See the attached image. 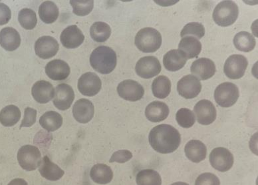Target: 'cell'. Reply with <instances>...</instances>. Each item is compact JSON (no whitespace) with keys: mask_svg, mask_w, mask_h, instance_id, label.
Instances as JSON below:
<instances>
[{"mask_svg":"<svg viewBox=\"0 0 258 185\" xmlns=\"http://www.w3.org/2000/svg\"><path fill=\"white\" fill-rule=\"evenodd\" d=\"M149 141L154 150L159 153L168 154L173 153L180 146L181 136L174 127L161 124L151 131Z\"/></svg>","mask_w":258,"mask_h":185,"instance_id":"cell-1","label":"cell"},{"mask_svg":"<svg viewBox=\"0 0 258 185\" xmlns=\"http://www.w3.org/2000/svg\"><path fill=\"white\" fill-rule=\"evenodd\" d=\"M117 57L115 51L111 47L99 46L90 55V64L96 72L101 74H109L116 68Z\"/></svg>","mask_w":258,"mask_h":185,"instance_id":"cell-2","label":"cell"},{"mask_svg":"<svg viewBox=\"0 0 258 185\" xmlns=\"http://www.w3.org/2000/svg\"><path fill=\"white\" fill-rule=\"evenodd\" d=\"M135 43L139 50L144 53H154L161 46V34L155 28L141 29L135 37Z\"/></svg>","mask_w":258,"mask_h":185,"instance_id":"cell-3","label":"cell"},{"mask_svg":"<svg viewBox=\"0 0 258 185\" xmlns=\"http://www.w3.org/2000/svg\"><path fill=\"white\" fill-rule=\"evenodd\" d=\"M239 9L233 1H222L214 8L213 20L219 26L228 27L234 24L238 18Z\"/></svg>","mask_w":258,"mask_h":185,"instance_id":"cell-4","label":"cell"},{"mask_svg":"<svg viewBox=\"0 0 258 185\" xmlns=\"http://www.w3.org/2000/svg\"><path fill=\"white\" fill-rule=\"evenodd\" d=\"M17 158L20 167L27 171L36 170L40 165L42 160L39 149L30 145L21 147L18 151Z\"/></svg>","mask_w":258,"mask_h":185,"instance_id":"cell-5","label":"cell"},{"mask_svg":"<svg viewBox=\"0 0 258 185\" xmlns=\"http://www.w3.org/2000/svg\"><path fill=\"white\" fill-rule=\"evenodd\" d=\"M240 96V91L236 85L230 82L221 84L214 91V99L222 107H230L236 103Z\"/></svg>","mask_w":258,"mask_h":185,"instance_id":"cell-6","label":"cell"},{"mask_svg":"<svg viewBox=\"0 0 258 185\" xmlns=\"http://www.w3.org/2000/svg\"><path fill=\"white\" fill-rule=\"evenodd\" d=\"M248 66L247 58L242 55L235 54L226 59L224 66V72L231 80H238L244 76Z\"/></svg>","mask_w":258,"mask_h":185,"instance_id":"cell-7","label":"cell"},{"mask_svg":"<svg viewBox=\"0 0 258 185\" xmlns=\"http://www.w3.org/2000/svg\"><path fill=\"white\" fill-rule=\"evenodd\" d=\"M234 156L224 147H218L212 151L210 162L212 167L220 172H226L234 165Z\"/></svg>","mask_w":258,"mask_h":185,"instance_id":"cell-8","label":"cell"},{"mask_svg":"<svg viewBox=\"0 0 258 185\" xmlns=\"http://www.w3.org/2000/svg\"><path fill=\"white\" fill-rule=\"evenodd\" d=\"M162 67L159 60L154 56L141 58L135 66V72L141 78L151 79L161 73Z\"/></svg>","mask_w":258,"mask_h":185,"instance_id":"cell-9","label":"cell"},{"mask_svg":"<svg viewBox=\"0 0 258 185\" xmlns=\"http://www.w3.org/2000/svg\"><path fill=\"white\" fill-rule=\"evenodd\" d=\"M118 95L126 101L135 102L141 100L145 95V89L136 81L124 80L117 87Z\"/></svg>","mask_w":258,"mask_h":185,"instance_id":"cell-10","label":"cell"},{"mask_svg":"<svg viewBox=\"0 0 258 185\" xmlns=\"http://www.w3.org/2000/svg\"><path fill=\"white\" fill-rule=\"evenodd\" d=\"M102 82L97 74L87 72L81 76L78 81V89L81 94L87 97L96 95L101 91Z\"/></svg>","mask_w":258,"mask_h":185,"instance_id":"cell-11","label":"cell"},{"mask_svg":"<svg viewBox=\"0 0 258 185\" xmlns=\"http://www.w3.org/2000/svg\"><path fill=\"white\" fill-rule=\"evenodd\" d=\"M202 85L199 79L193 75L183 77L177 84L179 95L185 99L195 98L201 93Z\"/></svg>","mask_w":258,"mask_h":185,"instance_id":"cell-12","label":"cell"},{"mask_svg":"<svg viewBox=\"0 0 258 185\" xmlns=\"http://www.w3.org/2000/svg\"><path fill=\"white\" fill-rule=\"evenodd\" d=\"M198 122L203 126H209L216 120L217 112L211 101L203 99L198 102L194 107Z\"/></svg>","mask_w":258,"mask_h":185,"instance_id":"cell-13","label":"cell"},{"mask_svg":"<svg viewBox=\"0 0 258 185\" xmlns=\"http://www.w3.org/2000/svg\"><path fill=\"white\" fill-rule=\"evenodd\" d=\"M59 48L57 41L51 36H43L35 41V53L41 59H47L54 57Z\"/></svg>","mask_w":258,"mask_h":185,"instance_id":"cell-14","label":"cell"},{"mask_svg":"<svg viewBox=\"0 0 258 185\" xmlns=\"http://www.w3.org/2000/svg\"><path fill=\"white\" fill-rule=\"evenodd\" d=\"M75 99V93L72 87L68 84H61L56 87L53 104L61 111L70 109Z\"/></svg>","mask_w":258,"mask_h":185,"instance_id":"cell-15","label":"cell"},{"mask_svg":"<svg viewBox=\"0 0 258 185\" xmlns=\"http://www.w3.org/2000/svg\"><path fill=\"white\" fill-rule=\"evenodd\" d=\"M190 72L200 80H209L216 73V66L214 61L208 58H200L193 62Z\"/></svg>","mask_w":258,"mask_h":185,"instance_id":"cell-16","label":"cell"},{"mask_svg":"<svg viewBox=\"0 0 258 185\" xmlns=\"http://www.w3.org/2000/svg\"><path fill=\"white\" fill-rule=\"evenodd\" d=\"M61 42L68 49H76L80 47L85 39L82 31L76 25H72L64 29L62 32Z\"/></svg>","mask_w":258,"mask_h":185,"instance_id":"cell-17","label":"cell"},{"mask_svg":"<svg viewBox=\"0 0 258 185\" xmlns=\"http://www.w3.org/2000/svg\"><path fill=\"white\" fill-rule=\"evenodd\" d=\"M94 113V105L92 102L87 99H80L73 107V115L75 119L80 124H85L91 121Z\"/></svg>","mask_w":258,"mask_h":185,"instance_id":"cell-18","label":"cell"},{"mask_svg":"<svg viewBox=\"0 0 258 185\" xmlns=\"http://www.w3.org/2000/svg\"><path fill=\"white\" fill-rule=\"evenodd\" d=\"M32 93L33 99L37 103H47L53 98L55 89L53 85L47 81L41 80L33 85Z\"/></svg>","mask_w":258,"mask_h":185,"instance_id":"cell-19","label":"cell"},{"mask_svg":"<svg viewBox=\"0 0 258 185\" xmlns=\"http://www.w3.org/2000/svg\"><path fill=\"white\" fill-rule=\"evenodd\" d=\"M45 73L52 80L62 81L68 78L71 70L66 61L61 59H54L47 64Z\"/></svg>","mask_w":258,"mask_h":185,"instance_id":"cell-20","label":"cell"},{"mask_svg":"<svg viewBox=\"0 0 258 185\" xmlns=\"http://www.w3.org/2000/svg\"><path fill=\"white\" fill-rule=\"evenodd\" d=\"M169 111V108L166 103L155 101L152 102L146 107L145 115L150 121L159 122L168 117Z\"/></svg>","mask_w":258,"mask_h":185,"instance_id":"cell-21","label":"cell"},{"mask_svg":"<svg viewBox=\"0 0 258 185\" xmlns=\"http://www.w3.org/2000/svg\"><path fill=\"white\" fill-rule=\"evenodd\" d=\"M39 171L43 178L51 181H56L63 177L64 172L59 166L53 163L48 156H45L41 160Z\"/></svg>","mask_w":258,"mask_h":185,"instance_id":"cell-22","label":"cell"},{"mask_svg":"<svg viewBox=\"0 0 258 185\" xmlns=\"http://www.w3.org/2000/svg\"><path fill=\"white\" fill-rule=\"evenodd\" d=\"M20 44V35L16 29L8 27L0 32V45L6 50L15 51Z\"/></svg>","mask_w":258,"mask_h":185,"instance_id":"cell-23","label":"cell"},{"mask_svg":"<svg viewBox=\"0 0 258 185\" xmlns=\"http://www.w3.org/2000/svg\"><path fill=\"white\" fill-rule=\"evenodd\" d=\"M185 155L193 163H199L207 157V148L202 141L191 140L185 145Z\"/></svg>","mask_w":258,"mask_h":185,"instance_id":"cell-24","label":"cell"},{"mask_svg":"<svg viewBox=\"0 0 258 185\" xmlns=\"http://www.w3.org/2000/svg\"><path fill=\"white\" fill-rule=\"evenodd\" d=\"M187 59L184 53L178 49H172L164 55L163 64L166 70L177 72L186 64Z\"/></svg>","mask_w":258,"mask_h":185,"instance_id":"cell-25","label":"cell"},{"mask_svg":"<svg viewBox=\"0 0 258 185\" xmlns=\"http://www.w3.org/2000/svg\"><path fill=\"white\" fill-rule=\"evenodd\" d=\"M180 50L186 56L187 59L197 57L201 53L202 44L201 41L192 36H186L181 39L178 45Z\"/></svg>","mask_w":258,"mask_h":185,"instance_id":"cell-26","label":"cell"},{"mask_svg":"<svg viewBox=\"0 0 258 185\" xmlns=\"http://www.w3.org/2000/svg\"><path fill=\"white\" fill-rule=\"evenodd\" d=\"M90 176L95 183L107 184L113 180V172L109 166L105 164H97L91 168Z\"/></svg>","mask_w":258,"mask_h":185,"instance_id":"cell-27","label":"cell"},{"mask_svg":"<svg viewBox=\"0 0 258 185\" xmlns=\"http://www.w3.org/2000/svg\"><path fill=\"white\" fill-rule=\"evenodd\" d=\"M39 124L47 132H55L61 128L63 124V117L57 112L47 111L39 118Z\"/></svg>","mask_w":258,"mask_h":185,"instance_id":"cell-28","label":"cell"},{"mask_svg":"<svg viewBox=\"0 0 258 185\" xmlns=\"http://www.w3.org/2000/svg\"><path fill=\"white\" fill-rule=\"evenodd\" d=\"M39 15L43 22L53 24L59 17V8L53 2H44L39 6Z\"/></svg>","mask_w":258,"mask_h":185,"instance_id":"cell-29","label":"cell"},{"mask_svg":"<svg viewBox=\"0 0 258 185\" xmlns=\"http://www.w3.org/2000/svg\"><path fill=\"white\" fill-rule=\"evenodd\" d=\"M152 91L155 97L165 99L171 91V82L167 77L160 76L153 81Z\"/></svg>","mask_w":258,"mask_h":185,"instance_id":"cell-30","label":"cell"},{"mask_svg":"<svg viewBox=\"0 0 258 185\" xmlns=\"http://www.w3.org/2000/svg\"><path fill=\"white\" fill-rule=\"evenodd\" d=\"M20 118V110L16 105H8L0 111V122L4 127L15 126Z\"/></svg>","mask_w":258,"mask_h":185,"instance_id":"cell-31","label":"cell"},{"mask_svg":"<svg viewBox=\"0 0 258 185\" xmlns=\"http://www.w3.org/2000/svg\"><path fill=\"white\" fill-rule=\"evenodd\" d=\"M234 44L239 51L249 52L255 48L256 42L254 37L247 32H240L234 36Z\"/></svg>","mask_w":258,"mask_h":185,"instance_id":"cell-32","label":"cell"},{"mask_svg":"<svg viewBox=\"0 0 258 185\" xmlns=\"http://www.w3.org/2000/svg\"><path fill=\"white\" fill-rule=\"evenodd\" d=\"M91 37L95 41L99 43L105 42L111 34V29L105 22H95L90 28Z\"/></svg>","mask_w":258,"mask_h":185,"instance_id":"cell-33","label":"cell"},{"mask_svg":"<svg viewBox=\"0 0 258 185\" xmlns=\"http://www.w3.org/2000/svg\"><path fill=\"white\" fill-rule=\"evenodd\" d=\"M137 183L138 185H161V176L159 172L153 169L141 170L137 174Z\"/></svg>","mask_w":258,"mask_h":185,"instance_id":"cell-34","label":"cell"},{"mask_svg":"<svg viewBox=\"0 0 258 185\" xmlns=\"http://www.w3.org/2000/svg\"><path fill=\"white\" fill-rule=\"evenodd\" d=\"M18 21L23 28L32 30L37 25L36 14L32 10L24 8L19 12Z\"/></svg>","mask_w":258,"mask_h":185,"instance_id":"cell-35","label":"cell"},{"mask_svg":"<svg viewBox=\"0 0 258 185\" xmlns=\"http://www.w3.org/2000/svg\"><path fill=\"white\" fill-rule=\"evenodd\" d=\"M176 119L179 126L183 128H192L196 122L195 114L190 109L182 108L176 113Z\"/></svg>","mask_w":258,"mask_h":185,"instance_id":"cell-36","label":"cell"},{"mask_svg":"<svg viewBox=\"0 0 258 185\" xmlns=\"http://www.w3.org/2000/svg\"><path fill=\"white\" fill-rule=\"evenodd\" d=\"M70 4L72 6L74 13L81 17L89 15L94 7V1L92 0H87V1L72 0L70 1Z\"/></svg>","mask_w":258,"mask_h":185,"instance_id":"cell-37","label":"cell"},{"mask_svg":"<svg viewBox=\"0 0 258 185\" xmlns=\"http://www.w3.org/2000/svg\"><path fill=\"white\" fill-rule=\"evenodd\" d=\"M205 28L203 25L198 22H191L186 24L181 31L180 36L182 37L192 35L197 39H201L205 36Z\"/></svg>","mask_w":258,"mask_h":185,"instance_id":"cell-38","label":"cell"},{"mask_svg":"<svg viewBox=\"0 0 258 185\" xmlns=\"http://www.w3.org/2000/svg\"><path fill=\"white\" fill-rule=\"evenodd\" d=\"M195 185H220V182L219 178L215 174L206 172L197 178Z\"/></svg>","mask_w":258,"mask_h":185,"instance_id":"cell-39","label":"cell"},{"mask_svg":"<svg viewBox=\"0 0 258 185\" xmlns=\"http://www.w3.org/2000/svg\"><path fill=\"white\" fill-rule=\"evenodd\" d=\"M37 111L31 107H27L24 111V117L23 118L20 128H30L36 122Z\"/></svg>","mask_w":258,"mask_h":185,"instance_id":"cell-40","label":"cell"},{"mask_svg":"<svg viewBox=\"0 0 258 185\" xmlns=\"http://www.w3.org/2000/svg\"><path fill=\"white\" fill-rule=\"evenodd\" d=\"M133 154L128 150H119L114 152L109 160L110 163H124L132 159Z\"/></svg>","mask_w":258,"mask_h":185,"instance_id":"cell-41","label":"cell"},{"mask_svg":"<svg viewBox=\"0 0 258 185\" xmlns=\"http://www.w3.org/2000/svg\"><path fill=\"white\" fill-rule=\"evenodd\" d=\"M11 10L6 4L0 3V26L7 24L11 20Z\"/></svg>","mask_w":258,"mask_h":185,"instance_id":"cell-42","label":"cell"},{"mask_svg":"<svg viewBox=\"0 0 258 185\" xmlns=\"http://www.w3.org/2000/svg\"><path fill=\"white\" fill-rule=\"evenodd\" d=\"M8 185H28L27 182L23 178H15L12 180Z\"/></svg>","mask_w":258,"mask_h":185,"instance_id":"cell-43","label":"cell"},{"mask_svg":"<svg viewBox=\"0 0 258 185\" xmlns=\"http://www.w3.org/2000/svg\"><path fill=\"white\" fill-rule=\"evenodd\" d=\"M171 185H189L188 184L186 183V182H174V183L172 184Z\"/></svg>","mask_w":258,"mask_h":185,"instance_id":"cell-44","label":"cell"}]
</instances>
